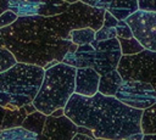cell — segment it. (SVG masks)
Here are the masks:
<instances>
[{"instance_id": "8fae6325", "label": "cell", "mask_w": 156, "mask_h": 140, "mask_svg": "<svg viewBox=\"0 0 156 140\" xmlns=\"http://www.w3.org/2000/svg\"><path fill=\"white\" fill-rule=\"evenodd\" d=\"M100 74L93 67L76 68L74 93L84 96H91L98 91Z\"/></svg>"}, {"instance_id": "3957f363", "label": "cell", "mask_w": 156, "mask_h": 140, "mask_svg": "<svg viewBox=\"0 0 156 140\" xmlns=\"http://www.w3.org/2000/svg\"><path fill=\"white\" fill-rule=\"evenodd\" d=\"M43 75V67L26 62H16L0 72V105L18 108L32 102L41 85Z\"/></svg>"}, {"instance_id": "7402d4cb", "label": "cell", "mask_w": 156, "mask_h": 140, "mask_svg": "<svg viewBox=\"0 0 156 140\" xmlns=\"http://www.w3.org/2000/svg\"><path fill=\"white\" fill-rule=\"evenodd\" d=\"M41 0H18L16 13L17 16H33L37 15Z\"/></svg>"}, {"instance_id": "7c38bea8", "label": "cell", "mask_w": 156, "mask_h": 140, "mask_svg": "<svg viewBox=\"0 0 156 140\" xmlns=\"http://www.w3.org/2000/svg\"><path fill=\"white\" fill-rule=\"evenodd\" d=\"M94 58H95V49L91 46V44H83V45H77V47L73 51L66 52L61 62L73 66L76 68H82V67H93Z\"/></svg>"}, {"instance_id": "4316f807", "label": "cell", "mask_w": 156, "mask_h": 140, "mask_svg": "<svg viewBox=\"0 0 156 140\" xmlns=\"http://www.w3.org/2000/svg\"><path fill=\"white\" fill-rule=\"evenodd\" d=\"M18 0H0V13H2L5 10H12L16 13Z\"/></svg>"}, {"instance_id": "5bb4252c", "label": "cell", "mask_w": 156, "mask_h": 140, "mask_svg": "<svg viewBox=\"0 0 156 140\" xmlns=\"http://www.w3.org/2000/svg\"><path fill=\"white\" fill-rule=\"evenodd\" d=\"M106 10L117 19H126L130 13L138 10V0H111Z\"/></svg>"}, {"instance_id": "4fadbf2b", "label": "cell", "mask_w": 156, "mask_h": 140, "mask_svg": "<svg viewBox=\"0 0 156 140\" xmlns=\"http://www.w3.org/2000/svg\"><path fill=\"white\" fill-rule=\"evenodd\" d=\"M123 82L122 77L119 75L117 69H112L107 73L100 74V79H99V85H98V91L104 94V95H108V96H115L118 86L121 85V83Z\"/></svg>"}, {"instance_id": "52a82bcc", "label": "cell", "mask_w": 156, "mask_h": 140, "mask_svg": "<svg viewBox=\"0 0 156 140\" xmlns=\"http://www.w3.org/2000/svg\"><path fill=\"white\" fill-rule=\"evenodd\" d=\"M115 97L127 106L144 110L156 102V90L150 83L140 80H123Z\"/></svg>"}, {"instance_id": "d6a6232c", "label": "cell", "mask_w": 156, "mask_h": 140, "mask_svg": "<svg viewBox=\"0 0 156 140\" xmlns=\"http://www.w3.org/2000/svg\"><path fill=\"white\" fill-rule=\"evenodd\" d=\"M23 107H24V110H26V112H27V114L28 113H32V112H34V111H37V108H35V106L32 103V102H28V103H26V105H23Z\"/></svg>"}, {"instance_id": "9c48e42d", "label": "cell", "mask_w": 156, "mask_h": 140, "mask_svg": "<svg viewBox=\"0 0 156 140\" xmlns=\"http://www.w3.org/2000/svg\"><path fill=\"white\" fill-rule=\"evenodd\" d=\"M90 44L95 49V58H94L93 68L99 74H104L117 68V65L122 56L121 46L117 37L106 40L94 39Z\"/></svg>"}, {"instance_id": "d6986e66", "label": "cell", "mask_w": 156, "mask_h": 140, "mask_svg": "<svg viewBox=\"0 0 156 140\" xmlns=\"http://www.w3.org/2000/svg\"><path fill=\"white\" fill-rule=\"evenodd\" d=\"M26 139H38V135L27 130L22 125L0 130V140H26Z\"/></svg>"}, {"instance_id": "484cf974", "label": "cell", "mask_w": 156, "mask_h": 140, "mask_svg": "<svg viewBox=\"0 0 156 140\" xmlns=\"http://www.w3.org/2000/svg\"><path fill=\"white\" fill-rule=\"evenodd\" d=\"M17 13H15L12 10H5L2 13H0V28L10 26L17 19Z\"/></svg>"}, {"instance_id": "1f68e13d", "label": "cell", "mask_w": 156, "mask_h": 140, "mask_svg": "<svg viewBox=\"0 0 156 140\" xmlns=\"http://www.w3.org/2000/svg\"><path fill=\"white\" fill-rule=\"evenodd\" d=\"M83 139H88V140H90L91 138H90L89 135H87V134H82V133H76V134L73 135V138H72V140H83Z\"/></svg>"}, {"instance_id": "ac0fdd59", "label": "cell", "mask_w": 156, "mask_h": 140, "mask_svg": "<svg viewBox=\"0 0 156 140\" xmlns=\"http://www.w3.org/2000/svg\"><path fill=\"white\" fill-rule=\"evenodd\" d=\"M27 112L24 107H18V108H6L5 107V114L1 124V129H7L12 127H20L26 118Z\"/></svg>"}, {"instance_id": "f546056e", "label": "cell", "mask_w": 156, "mask_h": 140, "mask_svg": "<svg viewBox=\"0 0 156 140\" xmlns=\"http://www.w3.org/2000/svg\"><path fill=\"white\" fill-rule=\"evenodd\" d=\"M117 22H118V19L111 13V12H108L107 10H105V12H104V21H102V26H106V27H116V24H117Z\"/></svg>"}, {"instance_id": "ba28073f", "label": "cell", "mask_w": 156, "mask_h": 140, "mask_svg": "<svg viewBox=\"0 0 156 140\" xmlns=\"http://www.w3.org/2000/svg\"><path fill=\"white\" fill-rule=\"evenodd\" d=\"M133 37L144 49L156 51V11L136 10L126 19Z\"/></svg>"}, {"instance_id": "30bf717a", "label": "cell", "mask_w": 156, "mask_h": 140, "mask_svg": "<svg viewBox=\"0 0 156 140\" xmlns=\"http://www.w3.org/2000/svg\"><path fill=\"white\" fill-rule=\"evenodd\" d=\"M76 133H77V124L72 119H69L66 114L58 117L46 114L43 131L39 139L72 140Z\"/></svg>"}, {"instance_id": "603a6c76", "label": "cell", "mask_w": 156, "mask_h": 140, "mask_svg": "<svg viewBox=\"0 0 156 140\" xmlns=\"http://www.w3.org/2000/svg\"><path fill=\"white\" fill-rule=\"evenodd\" d=\"M17 62L12 52L6 49L5 46H0V72H4L9 69L11 66H13Z\"/></svg>"}, {"instance_id": "7a4b0ae2", "label": "cell", "mask_w": 156, "mask_h": 140, "mask_svg": "<svg viewBox=\"0 0 156 140\" xmlns=\"http://www.w3.org/2000/svg\"><path fill=\"white\" fill-rule=\"evenodd\" d=\"M4 46L9 49L17 62L44 66L51 60L62 61L68 51L77 45L71 40L60 38L48 27L40 15L18 16L5 28H0Z\"/></svg>"}, {"instance_id": "4dcf8cb0", "label": "cell", "mask_w": 156, "mask_h": 140, "mask_svg": "<svg viewBox=\"0 0 156 140\" xmlns=\"http://www.w3.org/2000/svg\"><path fill=\"white\" fill-rule=\"evenodd\" d=\"M77 133H82V134H87V135H89L91 139H95V136H94V134H93V131L89 129V128H87V127H84V125H77Z\"/></svg>"}, {"instance_id": "ffe728a7", "label": "cell", "mask_w": 156, "mask_h": 140, "mask_svg": "<svg viewBox=\"0 0 156 140\" xmlns=\"http://www.w3.org/2000/svg\"><path fill=\"white\" fill-rule=\"evenodd\" d=\"M71 41L76 45H83V44H90L95 39V30L90 27H83L71 30L69 33Z\"/></svg>"}, {"instance_id": "2e32d148", "label": "cell", "mask_w": 156, "mask_h": 140, "mask_svg": "<svg viewBox=\"0 0 156 140\" xmlns=\"http://www.w3.org/2000/svg\"><path fill=\"white\" fill-rule=\"evenodd\" d=\"M45 118H46V114H44L43 112L40 111H34L32 113H28L26 116V118L23 119L22 122V127L26 128L27 130L34 133L38 135V139L43 131V127H44V123H45Z\"/></svg>"}, {"instance_id": "44dd1931", "label": "cell", "mask_w": 156, "mask_h": 140, "mask_svg": "<svg viewBox=\"0 0 156 140\" xmlns=\"http://www.w3.org/2000/svg\"><path fill=\"white\" fill-rule=\"evenodd\" d=\"M119 41V46H121V52L122 55H133L136 54L139 51H141L144 49V46L134 38H117Z\"/></svg>"}, {"instance_id": "d4e9b609", "label": "cell", "mask_w": 156, "mask_h": 140, "mask_svg": "<svg viewBox=\"0 0 156 140\" xmlns=\"http://www.w3.org/2000/svg\"><path fill=\"white\" fill-rule=\"evenodd\" d=\"M115 30H116V37L117 38H130V37H133V33H132L129 26L126 23L124 19H118V22L115 27Z\"/></svg>"}, {"instance_id": "83f0119b", "label": "cell", "mask_w": 156, "mask_h": 140, "mask_svg": "<svg viewBox=\"0 0 156 140\" xmlns=\"http://www.w3.org/2000/svg\"><path fill=\"white\" fill-rule=\"evenodd\" d=\"M89 6H93V7H99V9H104L106 10L111 2V0H79Z\"/></svg>"}, {"instance_id": "6da1fadb", "label": "cell", "mask_w": 156, "mask_h": 140, "mask_svg": "<svg viewBox=\"0 0 156 140\" xmlns=\"http://www.w3.org/2000/svg\"><path fill=\"white\" fill-rule=\"evenodd\" d=\"M141 112L99 91L91 96L73 93L63 107V113L77 125L89 128L95 139L107 140H124L140 133Z\"/></svg>"}, {"instance_id": "cb8c5ba5", "label": "cell", "mask_w": 156, "mask_h": 140, "mask_svg": "<svg viewBox=\"0 0 156 140\" xmlns=\"http://www.w3.org/2000/svg\"><path fill=\"white\" fill-rule=\"evenodd\" d=\"M116 37V30L113 27L101 26L99 29L95 30V40H106Z\"/></svg>"}, {"instance_id": "e0dca14e", "label": "cell", "mask_w": 156, "mask_h": 140, "mask_svg": "<svg viewBox=\"0 0 156 140\" xmlns=\"http://www.w3.org/2000/svg\"><path fill=\"white\" fill-rule=\"evenodd\" d=\"M140 129L143 134L156 133V102L143 110L140 117Z\"/></svg>"}, {"instance_id": "836d02e7", "label": "cell", "mask_w": 156, "mask_h": 140, "mask_svg": "<svg viewBox=\"0 0 156 140\" xmlns=\"http://www.w3.org/2000/svg\"><path fill=\"white\" fill-rule=\"evenodd\" d=\"M127 139H129V140H141V139H143V133L140 131V133L132 134V135H129Z\"/></svg>"}, {"instance_id": "5b68a950", "label": "cell", "mask_w": 156, "mask_h": 140, "mask_svg": "<svg viewBox=\"0 0 156 140\" xmlns=\"http://www.w3.org/2000/svg\"><path fill=\"white\" fill-rule=\"evenodd\" d=\"M104 12V9L93 7L78 0L69 4L66 11L54 16H43V19L60 38L71 40L69 33L73 29L83 27H90L94 30L99 29L102 26Z\"/></svg>"}, {"instance_id": "d590c367", "label": "cell", "mask_w": 156, "mask_h": 140, "mask_svg": "<svg viewBox=\"0 0 156 140\" xmlns=\"http://www.w3.org/2000/svg\"><path fill=\"white\" fill-rule=\"evenodd\" d=\"M4 114H5V107L0 105V130H1V124H2V119H4Z\"/></svg>"}, {"instance_id": "9a60e30c", "label": "cell", "mask_w": 156, "mask_h": 140, "mask_svg": "<svg viewBox=\"0 0 156 140\" xmlns=\"http://www.w3.org/2000/svg\"><path fill=\"white\" fill-rule=\"evenodd\" d=\"M69 6V2L65 0H41L37 11V15L40 16H54L66 11Z\"/></svg>"}, {"instance_id": "e575fe53", "label": "cell", "mask_w": 156, "mask_h": 140, "mask_svg": "<svg viewBox=\"0 0 156 140\" xmlns=\"http://www.w3.org/2000/svg\"><path fill=\"white\" fill-rule=\"evenodd\" d=\"M51 116H54V117H58V116H62V114H65L63 113V107H60V108H56V110H54L51 113H50Z\"/></svg>"}, {"instance_id": "8d00e7d4", "label": "cell", "mask_w": 156, "mask_h": 140, "mask_svg": "<svg viewBox=\"0 0 156 140\" xmlns=\"http://www.w3.org/2000/svg\"><path fill=\"white\" fill-rule=\"evenodd\" d=\"M0 46H4V39L1 37V33H0Z\"/></svg>"}, {"instance_id": "f1b7e54d", "label": "cell", "mask_w": 156, "mask_h": 140, "mask_svg": "<svg viewBox=\"0 0 156 140\" xmlns=\"http://www.w3.org/2000/svg\"><path fill=\"white\" fill-rule=\"evenodd\" d=\"M138 9L145 11H156V0H138Z\"/></svg>"}, {"instance_id": "74e56055", "label": "cell", "mask_w": 156, "mask_h": 140, "mask_svg": "<svg viewBox=\"0 0 156 140\" xmlns=\"http://www.w3.org/2000/svg\"><path fill=\"white\" fill-rule=\"evenodd\" d=\"M65 1H67V2L72 4V2H76V1H78V0H65Z\"/></svg>"}, {"instance_id": "8992f818", "label": "cell", "mask_w": 156, "mask_h": 140, "mask_svg": "<svg viewBox=\"0 0 156 140\" xmlns=\"http://www.w3.org/2000/svg\"><path fill=\"white\" fill-rule=\"evenodd\" d=\"M116 69L123 80L150 83L156 90V51L143 49L133 55H122Z\"/></svg>"}, {"instance_id": "277c9868", "label": "cell", "mask_w": 156, "mask_h": 140, "mask_svg": "<svg viewBox=\"0 0 156 140\" xmlns=\"http://www.w3.org/2000/svg\"><path fill=\"white\" fill-rule=\"evenodd\" d=\"M74 77L76 67L61 61L44 69L41 85L32 103L44 114H50L54 110L65 107L74 93Z\"/></svg>"}]
</instances>
